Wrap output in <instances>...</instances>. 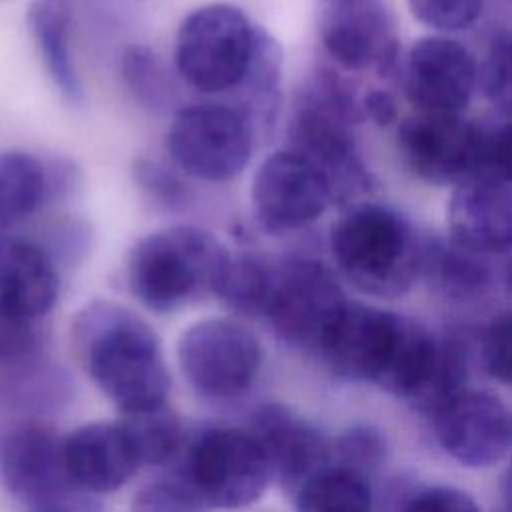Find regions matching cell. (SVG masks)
Masks as SVG:
<instances>
[{
  "mask_svg": "<svg viewBox=\"0 0 512 512\" xmlns=\"http://www.w3.org/2000/svg\"><path fill=\"white\" fill-rule=\"evenodd\" d=\"M180 170L160 160L138 156L132 164L134 182L158 204L166 208H178L188 200V186L180 178Z\"/></svg>",
  "mask_w": 512,
  "mask_h": 512,
  "instance_id": "f546056e",
  "label": "cell"
},
{
  "mask_svg": "<svg viewBox=\"0 0 512 512\" xmlns=\"http://www.w3.org/2000/svg\"><path fill=\"white\" fill-rule=\"evenodd\" d=\"M272 278L274 260L256 252L232 254L216 296L238 314L264 318Z\"/></svg>",
  "mask_w": 512,
  "mask_h": 512,
  "instance_id": "cb8c5ba5",
  "label": "cell"
},
{
  "mask_svg": "<svg viewBox=\"0 0 512 512\" xmlns=\"http://www.w3.org/2000/svg\"><path fill=\"white\" fill-rule=\"evenodd\" d=\"M320 42L342 70L386 76L398 60V30L382 0L330 4L320 20Z\"/></svg>",
  "mask_w": 512,
  "mask_h": 512,
  "instance_id": "5bb4252c",
  "label": "cell"
},
{
  "mask_svg": "<svg viewBox=\"0 0 512 512\" xmlns=\"http://www.w3.org/2000/svg\"><path fill=\"white\" fill-rule=\"evenodd\" d=\"M176 356L188 384L214 400L244 394L262 366L260 340L232 318H204L190 324L178 338Z\"/></svg>",
  "mask_w": 512,
  "mask_h": 512,
  "instance_id": "8fae6325",
  "label": "cell"
},
{
  "mask_svg": "<svg viewBox=\"0 0 512 512\" xmlns=\"http://www.w3.org/2000/svg\"><path fill=\"white\" fill-rule=\"evenodd\" d=\"M488 136L490 126L462 114L416 112L398 126V150L420 180L454 188L488 176Z\"/></svg>",
  "mask_w": 512,
  "mask_h": 512,
  "instance_id": "9c48e42d",
  "label": "cell"
},
{
  "mask_svg": "<svg viewBox=\"0 0 512 512\" xmlns=\"http://www.w3.org/2000/svg\"><path fill=\"white\" fill-rule=\"evenodd\" d=\"M364 118L376 126H390L398 120V102L392 92L384 88H370L362 94Z\"/></svg>",
  "mask_w": 512,
  "mask_h": 512,
  "instance_id": "8d00e7d4",
  "label": "cell"
},
{
  "mask_svg": "<svg viewBox=\"0 0 512 512\" xmlns=\"http://www.w3.org/2000/svg\"><path fill=\"white\" fill-rule=\"evenodd\" d=\"M466 382V354L462 346L454 340H442L436 352V358L420 384V388L412 394L410 402L426 412L434 414L448 400L464 390Z\"/></svg>",
  "mask_w": 512,
  "mask_h": 512,
  "instance_id": "83f0119b",
  "label": "cell"
},
{
  "mask_svg": "<svg viewBox=\"0 0 512 512\" xmlns=\"http://www.w3.org/2000/svg\"><path fill=\"white\" fill-rule=\"evenodd\" d=\"M438 344V336L406 316L348 300L318 352L336 376L376 382L410 400L426 378Z\"/></svg>",
  "mask_w": 512,
  "mask_h": 512,
  "instance_id": "7a4b0ae2",
  "label": "cell"
},
{
  "mask_svg": "<svg viewBox=\"0 0 512 512\" xmlns=\"http://www.w3.org/2000/svg\"><path fill=\"white\" fill-rule=\"evenodd\" d=\"M432 416L440 446L464 466H492L510 448L512 416L490 392L464 388Z\"/></svg>",
  "mask_w": 512,
  "mask_h": 512,
  "instance_id": "2e32d148",
  "label": "cell"
},
{
  "mask_svg": "<svg viewBox=\"0 0 512 512\" xmlns=\"http://www.w3.org/2000/svg\"><path fill=\"white\" fill-rule=\"evenodd\" d=\"M404 512H482L474 498L458 488L434 486L416 494Z\"/></svg>",
  "mask_w": 512,
  "mask_h": 512,
  "instance_id": "e575fe53",
  "label": "cell"
},
{
  "mask_svg": "<svg viewBox=\"0 0 512 512\" xmlns=\"http://www.w3.org/2000/svg\"><path fill=\"white\" fill-rule=\"evenodd\" d=\"M272 478L270 460L250 430L212 428L188 450L186 484L208 508H246L262 498Z\"/></svg>",
  "mask_w": 512,
  "mask_h": 512,
  "instance_id": "ba28073f",
  "label": "cell"
},
{
  "mask_svg": "<svg viewBox=\"0 0 512 512\" xmlns=\"http://www.w3.org/2000/svg\"><path fill=\"white\" fill-rule=\"evenodd\" d=\"M32 512H98V508L88 500H80L76 496H66V498L50 502L46 506L34 508Z\"/></svg>",
  "mask_w": 512,
  "mask_h": 512,
  "instance_id": "f35d334b",
  "label": "cell"
},
{
  "mask_svg": "<svg viewBox=\"0 0 512 512\" xmlns=\"http://www.w3.org/2000/svg\"><path fill=\"white\" fill-rule=\"evenodd\" d=\"M298 512H370L372 492L364 474L350 466H326L296 490Z\"/></svg>",
  "mask_w": 512,
  "mask_h": 512,
  "instance_id": "603a6c76",
  "label": "cell"
},
{
  "mask_svg": "<svg viewBox=\"0 0 512 512\" xmlns=\"http://www.w3.org/2000/svg\"><path fill=\"white\" fill-rule=\"evenodd\" d=\"M206 508L188 484L176 480L144 484L130 502V512H206Z\"/></svg>",
  "mask_w": 512,
  "mask_h": 512,
  "instance_id": "d6a6232c",
  "label": "cell"
},
{
  "mask_svg": "<svg viewBox=\"0 0 512 512\" xmlns=\"http://www.w3.org/2000/svg\"><path fill=\"white\" fill-rule=\"evenodd\" d=\"M78 180V168L66 158L0 152V238L18 222L66 198Z\"/></svg>",
  "mask_w": 512,
  "mask_h": 512,
  "instance_id": "ac0fdd59",
  "label": "cell"
},
{
  "mask_svg": "<svg viewBox=\"0 0 512 512\" xmlns=\"http://www.w3.org/2000/svg\"><path fill=\"white\" fill-rule=\"evenodd\" d=\"M72 340L92 382L122 414L166 404L170 374L162 346L136 312L94 300L74 316Z\"/></svg>",
  "mask_w": 512,
  "mask_h": 512,
  "instance_id": "6da1fadb",
  "label": "cell"
},
{
  "mask_svg": "<svg viewBox=\"0 0 512 512\" xmlns=\"http://www.w3.org/2000/svg\"><path fill=\"white\" fill-rule=\"evenodd\" d=\"M120 76L128 92L140 106L160 110L170 102L172 88L168 70L154 50L142 44H130L120 54Z\"/></svg>",
  "mask_w": 512,
  "mask_h": 512,
  "instance_id": "4316f807",
  "label": "cell"
},
{
  "mask_svg": "<svg viewBox=\"0 0 512 512\" xmlns=\"http://www.w3.org/2000/svg\"><path fill=\"white\" fill-rule=\"evenodd\" d=\"M472 52L458 40L426 36L412 44L402 68L408 102L424 114H462L478 84Z\"/></svg>",
  "mask_w": 512,
  "mask_h": 512,
  "instance_id": "4fadbf2b",
  "label": "cell"
},
{
  "mask_svg": "<svg viewBox=\"0 0 512 512\" xmlns=\"http://www.w3.org/2000/svg\"><path fill=\"white\" fill-rule=\"evenodd\" d=\"M40 324L0 314V370H20L38 358L42 348Z\"/></svg>",
  "mask_w": 512,
  "mask_h": 512,
  "instance_id": "4dcf8cb0",
  "label": "cell"
},
{
  "mask_svg": "<svg viewBox=\"0 0 512 512\" xmlns=\"http://www.w3.org/2000/svg\"><path fill=\"white\" fill-rule=\"evenodd\" d=\"M266 30L238 6L212 2L188 12L174 42L178 76L202 94L240 90Z\"/></svg>",
  "mask_w": 512,
  "mask_h": 512,
  "instance_id": "8992f818",
  "label": "cell"
},
{
  "mask_svg": "<svg viewBox=\"0 0 512 512\" xmlns=\"http://www.w3.org/2000/svg\"><path fill=\"white\" fill-rule=\"evenodd\" d=\"M478 82L486 100L506 118H512V38H500L488 50Z\"/></svg>",
  "mask_w": 512,
  "mask_h": 512,
  "instance_id": "f1b7e54d",
  "label": "cell"
},
{
  "mask_svg": "<svg viewBox=\"0 0 512 512\" xmlns=\"http://www.w3.org/2000/svg\"><path fill=\"white\" fill-rule=\"evenodd\" d=\"M26 22L44 70L60 98L72 106L82 104L84 88L70 48V0H32L26 12Z\"/></svg>",
  "mask_w": 512,
  "mask_h": 512,
  "instance_id": "7402d4cb",
  "label": "cell"
},
{
  "mask_svg": "<svg viewBox=\"0 0 512 512\" xmlns=\"http://www.w3.org/2000/svg\"><path fill=\"white\" fill-rule=\"evenodd\" d=\"M232 252L208 230L178 224L138 238L128 250L126 284L158 314L174 312L204 294H218Z\"/></svg>",
  "mask_w": 512,
  "mask_h": 512,
  "instance_id": "277c9868",
  "label": "cell"
},
{
  "mask_svg": "<svg viewBox=\"0 0 512 512\" xmlns=\"http://www.w3.org/2000/svg\"><path fill=\"white\" fill-rule=\"evenodd\" d=\"M380 444L376 442V436L374 434H368V432H350L346 434L342 440H340V452L344 456V466H350V468H356L360 470L358 466L360 464H366V462H372L376 458V452H378Z\"/></svg>",
  "mask_w": 512,
  "mask_h": 512,
  "instance_id": "74e56055",
  "label": "cell"
},
{
  "mask_svg": "<svg viewBox=\"0 0 512 512\" xmlns=\"http://www.w3.org/2000/svg\"><path fill=\"white\" fill-rule=\"evenodd\" d=\"M64 462L76 490L106 494L122 488L142 466L120 422H88L64 438Z\"/></svg>",
  "mask_w": 512,
  "mask_h": 512,
  "instance_id": "44dd1931",
  "label": "cell"
},
{
  "mask_svg": "<svg viewBox=\"0 0 512 512\" xmlns=\"http://www.w3.org/2000/svg\"><path fill=\"white\" fill-rule=\"evenodd\" d=\"M328 4H342V2H352V0H326Z\"/></svg>",
  "mask_w": 512,
  "mask_h": 512,
  "instance_id": "60d3db41",
  "label": "cell"
},
{
  "mask_svg": "<svg viewBox=\"0 0 512 512\" xmlns=\"http://www.w3.org/2000/svg\"><path fill=\"white\" fill-rule=\"evenodd\" d=\"M262 444L274 478L298 490L310 476L330 464V444L292 408L268 402L252 416V430Z\"/></svg>",
  "mask_w": 512,
  "mask_h": 512,
  "instance_id": "d6986e66",
  "label": "cell"
},
{
  "mask_svg": "<svg viewBox=\"0 0 512 512\" xmlns=\"http://www.w3.org/2000/svg\"><path fill=\"white\" fill-rule=\"evenodd\" d=\"M58 292V264L42 244L22 236L0 238V314L42 322Z\"/></svg>",
  "mask_w": 512,
  "mask_h": 512,
  "instance_id": "ffe728a7",
  "label": "cell"
},
{
  "mask_svg": "<svg viewBox=\"0 0 512 512\" xmlns=\"http://www.w3.org/2000/svg\"><path fill=\"white\" fill-rule=\"evenodd\" d=\"M258 128L250 114L226 102H196L174 112L164 148L174 168L202 182H226L248 166Z\"/></svg>",
  "mask_w": 512,
  "mask_h": 512,
  "instance_id": "52a82bcc",
  "label": "cell"
},
{
  "mask_svg": "<svg viewBox=\"0 0 512 512\" xmlns=\"http://www.w3.org/2000/svg\"><path fill=\"white\" fill-rule=\"evenodd\" d=\"M450 240L478 256L512 250V186L480 176L452 188L446 206Z\"/></svg>",
  "mask_w": 512,
  "mask_h": 512,
  "instance_id": "e0dca14e",
  "label": "cell"
},
{
  "mask_svg": "<svg viewBox=\"0 0 512 512\" xmlns=\"http://www.w3.org/2000/svg\"><path fill=\"white\" fill-rule=\"evenodd\" d=\"M338 276L310 256L274 260V278L264 318L288 344L316 350L346 304Z\"/></svg>",
  "mask_w": 512,
  "mask_h": 512,
  "instance_id": "30bf717a",
  "label": "cell"
},
{
  "mask_svg": "<svg viewBox=\"0 0 512 512\" xmlns=\"http://www.w3.org/2000/svg\"><path fill=\"white\" fill-rule=\"evenodd\" d=\"M328 240L340 274L368 296L398 298L422 276L426 242L406 216L386 204H348Z\"/></svg>",
  "mask_w": 512,
  "mask_h": 512,
  "instance_id": "3957f363",
  "label": "cell"
},
{
  "mask_svg": "<svg viewBox=\"0 0 512 512\" xmlns=\"http://www.w3.org/2000/svg\"><path fill=\"white\" fill-rule=\"evenodd\" d=\"M422 274L450 296L476 294L490 280L486 258L460 248L452 240L424 244Z\"/></svg>",
  "mask_w": 512,
  "mask_h": 512,
  "instance_id": "d4e9b609",
  "label": "cell"
},
{
  "mask_svg": "<svg viewBox=\"0 0 512 512\" xmlns=\"http://www.w3.org/2000/svg\"><path fill=\"white\" fill-rule=\"evenodd\" d=\"M362 120V98H356L344 78L322 70L298 94L288 124V148L310 158L328 176L334 200L350 204L352 196L370 186L354 138V126Z\"/></svg>",
  "mask_w": 512,
  "mask_h": 512,
  "instance_id": "5b68a950",
  "label": "cell"
},
{
  "mask_svg": "<svg viewBox=\"0 0 512 512\" xmlns=\"http://www.w3.org/2000/svg\"><path fill=\"white\" fill-rule=\"evenodd\" d=\"M488 176L512 186V118L504 124L490 126Z\"/></svg>",
  "mask_w": 512,
  "mask_h": 512,
  "instance_id": "d590c367",
  "label": "cell"
},
{
  "mask_svg": "<svg viewBox=\"0 0 512 512\" xmlns=\"http://www.w3.org/2000/svg\"><path fill=\"white\" fill-rule=\"evenodd\" d=\"M254 216L268 234H288L314 224L334 200L328 176L304 154L284 148L268 154L252 178Z\"/></svg>",
  "mask_w": 512,
  "mask_h": 512,
  "instance_id": "7c38bea8",
  "label": "cell"
},
{
  "mask_svg": "<svg viewBox=\"0 0 512 512\" xmlns=\"http://www.w3.org/2000/svg\"><path fill=\"white\" fill-rule=\"evenodd\" d=\"M412 16L438 32L470 28L482 14L484 0H406Z\"/></svg>",
  "mask_w": 512,
  "mask_h": 512,
  "instance_id": "1f68e13d",
  "label": "cell"
},
{
  "mask_svg": "<svg viewBox=\"0 0 512 512\" xmlns=\"http://www.w3.org/2000/svg\"><path fill=\"white\" fill-rule=\"evenodd\" d=\"M482 360L488 374L512 386V312L496 316L482 338Z\"/></svg>",
  "mask_w": 512,
  "mask_h": 512,
  "instance_id": "836d02e7",
  "label": "cell"
},
{
  "mask_svg": "<svg viewBox=\"0 0 512 512\" xmlns=\"http://www.w3.org/2000/svg\"><path fill=\"white\" fill-rule=\"evenodd\" d=\"M506 280H508V288H510V292H512V262H510V266H508V274H506Z\"/></svg>",
  "mask_w": 512,
  "mask_h": 512,
  "instance_id": "ab89813d",
  "label": "cell"
},
{
  "mask_svg": "<svg viewBox=\"0 0 512 512\" xmlns=\"http://www.w3.org/2000/svg\"><path fill=\"white\" fill-rule=\"evenodd\" d=\"M0 480L32 510L72 496L64 438L38 422H20L0 438Z\"/></svg>",
  "mask_w": 512,
  "mask_h": 512,
  "instance_id": "9a60e30c",
  "label": "cell"
},
{
  "mask_svg": "<svg viewBox=\"0 0 512 512\" xmlns=\"http://www.w3.org/2000/svg\"><path fill=\"white\" fill-rule=\"evenodd\" d=\"M120 424L128 432L142 466L166 464L182 446V424L166 404L124 414Z\"/></svg>",
  "mask_w": 512,
  "mask_h": 512,
  "instance_id": "484cf974",
  "label": "cell"
}]
</instances>
